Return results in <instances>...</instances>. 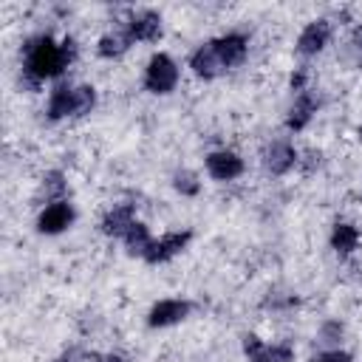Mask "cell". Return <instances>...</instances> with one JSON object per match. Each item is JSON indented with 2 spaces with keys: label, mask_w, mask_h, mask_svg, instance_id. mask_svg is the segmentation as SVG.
<instances>
[{
  "label": "cell",
  "mask_w": 362,
  "mask_h": 362,
  "mask_svg": "<svg viewBox=\"0 0 362 362\" xmlns=\"http://www.w3.org/2000/svg\"><path fill=\"white\" fill-rule=\"evenodd\" d=\"M76 57V42L71 37H65L62 42H57L51 34H40L34 40L25 42V65L23 74L28 79L31 88H37L42 79L59 76Z\"/></svg>",
  "instance_id": "cell-1"
},
{
  "label": "cell",
  "mask_w": 362,
  "mask_h": 362,
  "mask_svg": "<svg viewBox=\"0 0 362 362\" xmlns=\"http://www.w3.org/2000/svg\"><path fill=\"white\" fill-rule=\"evenodd\" d=\"M178 85V65L170 54H153L144 71V88L150 93H170Z\"/></svg>",
  "instance_id": "cell-2"
},
{
  "label": "cell",
  "mask_w": 362,
  "mask_h": 362,
  "mask_svg": "<svg viewBox=\"0 0 362 362\" xmlns=\"http://www.w3.org/2000/svg\"><path fill=\"white\" fill-rule=\"evenodd\" d=\"M206 45L212 48V54H215V59H218V65H221L223 71L240 65V62L246 59V51H249V40H246L243 34H238V31L223 34V37H215V40H209Z\"/></svg>",
  "instance_id": "cell-3"
},
{
  "label": "cell",
  "mask_w": 362,
  "mask_h": 362,
  "mask_svg": "<svg viewBox=\"0 0 362 362\" xmlns=\"http://www.w3.org/2000/svg\"><path fill=\"white\" fill-rule=\"evenodd\" d=\"M243 354H246L249 362H291L294 359V348L288 342L266 345L255 334H246L243 337Z\"/></svg>",
  "instance_id": "cell-4"
},
{
  "label": "cell",
  "mask_w": 362,
  "mask_h": 362,
  "mask_svg": "<svg viewBox=\"0 0 362 362\" xmlns=\"http://www.w3.org/2000/svg\"><path fill=\"white\" fill-rule=\"evenodd\" d=\"M74 218H76V212H74V206H71L68 201H54V204H48V206L40 212L37 229H40L42 235H59V232H65V229L74 223Z\"/></svg>",
  "instance_id": "cell-5"
},
{
  "label": "cell",
  "mask_w": 362,
  "mask_h": 362,
  "mask_svg": "<svg viewBox=\"0 0 362 362\" xmlns=\"http://www.w3.org/2000/svg\"><path fill=\"white\" fill-rule=\"evenodd\" d=\"M189 311H192L189 300H158L147 314V325L150 328H167V325L181 322L184 317H189Z\"/></svg>",
  "instance_id": "cell-6"
},
{
  "label": "cell",
  "mask_w": 362,
  "mask_h": 362,
  "mask_svg": "<svg viewBox=\"0 0 362 362\" xmlns=\"http://www.w3.org/2000/svg\"><path fill=\"white\" fill-rule=\"evenodd\" d=\"M124 31H127V37H130L133 42H153V40L161 37V17H158V11H153V8L136 11V14L127 20Z\"/></svg>",
  "instance_id": "cell-7"
},
{
  "label": "cell",
  "mask_w": 362,
  "mask_h": 362,
  "mask_svg": "<svg viewBox=\"0 0 362 362\" xmlns=\"http://www.w3.org/2000/svg\"><path fill=\"white\" fill-rule=\"evenodd\" d=\"M189 238H192L189 229H184V232H167V235H161L158 240L150 243V249L144 252V260L147 263H167L170 257H175L189 243Z\"/></svg>",
  "instance_id": "cell-8"
},
{
  "label": "cell",
  "mask_w": 362,
  "mask_h": 362,
  "mask_svg": "<svg viewBox=\"0 0 362 362\" xmlns=\"http://www.w3.org/2000/svg\"><path fill=\"white\" fill-rule=\"evenodd\" d=\"M206 173L215 181H232L243 173V158L232 150H212L206 156Z\"/></svg>",
  "instance_id": "cell-9"
},
{
  "label": "cell",
  "mask_w": 362,
  "mask_h": 362,
  "mask_svg": "<svg viewBox=\"0 0 362 362\" xmlns=\"http://www.w3.org/2000/svg\"><path fill=\"white\" fill-rule=\"evenodd\" d=\"M328 40H331V23L328 20H311L297 37V51L303 57H314L328 45Z\"/></svg>",
  "instance_id": "cell-10"
},
{
  "label": "cell",
  "mask_w": 362,
  "mask_h": 362,
  "mask_svg": "<svg viewBox=\"0 0 362 362\" xmlns=\"http://www.w3.org/2000/svg\"><path fill=\"white\" fill-rule=\"evenodd\" d=\"M294 164H297V150H294L288 141H272V144L263 150V167H266L272 175H283V173H288Z\"/></svg>",
  "instance_id": "cell-11"
},
{
  "label": "cell",
  "mask_w": 362,
  "mask_h": 362,
  "mask_svg": "<svg viewBox=\"0 0 362 362\" xmlns=\"http://www.w3.org/2000/svg\"><path fill=\"white\" fill-rule=\"evenodd\" d=\"M76 110V85L71 82H59L54 90H51V99H48V119L51 122H59L65 116H74Z\"/></svg>",
  "instance_id": "cell-12"
},
{
  "label": "cell",
  "mask_w": 362,
  "mask_h": 362,
  "mask_svg": "<svg viewBox=\"0 0 362 362\" xmlns=\"http://www.w3.org/2000/svg\"><path fill=\"white\" fill-rule=\"evenodd\" d=\"M136 223V206L133 204H116L102 218V232L110 238H124L127 229Z\"/></svg>",
  "instance_id": "cell-13"
},
{
  "label": "cell",
  "mask_w": 362,
  "mask_h": 362,
  "mask_svg": "<svg viewBox=\"0 0 362 362\" xmlns=\"http://www.w3.org/2000/svg\"><path fill=\"white\" fill-rule=\"evenodd\" d=\"M317 105H320V99L311 90H300L294 105H291V110H288V116H286V127L288 130H303L311 122V116L317 113Z\"/></svg>",
  "instance_id": "cell-14"
},
{
  "label": "cell",
  "mask_w": 362,
  "mask_h": 362,
  "mask_svg": "<svg viewBox=\"0 0 362 362\" xmlns=\"http://www.w3.org/2000/svg\"><path fill=\"white\" fill-rule=\"evenodd\" d=\"M130 45H133V40L127 37L124 28H122V31H107V34L99 40V45H96V54L105 57V59H113V57H122Z\"/></svg>",
  "instance_id": "cell-15"
},
{
  "label": "cell",
  "mask_w": 362,
  "mask_h": 362,
  "mask_svg": "<svg viewBox=\"0 0 362 362\" xmlns=\"http://www.w3.org/2000/svg\"><path fill=\"white\" fill-rule=\"evenodd\" d=\"M331 246L339 255H351L359 246V229L354 223H337L331 232Z\"/></svg>",
  "instance_id": "cell-16"
},
{
  "label": "cell",
  "mask_w": 362,
  "mask_h": 362,
  "mask_svg": "<svg viewBox=\"0 0 362 362\" xmlns=\"http://www.w3.org/2000/svg\"><path fill=\"white\" fill-rule=\"evenodd\" d=\"M122 240H124L127 252H130V255H139V257H144V252H147L150 243H153V238H150V232H147V226H144L141 221H136V223L127 229V235H124Z\"/></svg>",
  "instance_id": "cell-17"
},
{
  "label": "cell",
  "mask_w": 362,
  "mask_h": 362,
  "mask_svg": "<svg viewBox=\"0 0 362 362\" xmlns=\"http://www.w3.org/2000/svg\"><path fill=\"white\" fill-rule=\"evenodd\" d=\"M42 195L54 204V201H65L62 195H65V175L59 173V170H51V173H45V178H42Z\"/></svg>",
  "instance_id": "cell-18"
},
{
  "label": "cell",
  "mask_w": 362,
  "mask_h": 362,
  "mask_svg": "<svg viewBox=\"0 0 362 362\" xmlns=\"http://www.w3.org/2000/svg\"><path fill=\"white\" fill-rule=\"evenodd\" d=\"M173 187H175L181 195H198V189H201V184H198L195 173H189V170L175 173V175H173Z\"/></svg>",
  "instance_id": "cell-19"
},
{
  "label": "cell",
  "mask_w": 362,
  "mask_h": 362,
  "mask_svg": "<svg viewBox=\"0 0 362 362\" xmlns=\"http://www.w3.org/2000/svg\"><path fill=\"white\" fill-rule=\"evenodd\" d=\"M342 331H345V325L339 322V320H328V322H322V328H320V345H337L339 339H342Z\"/></svg>",
  "instance_id": "cell-20"
},
{
  "label": "cell",
  "mask_w": 362,
  "mask_h": 362,
  "mask_svg": "<svg viewBox=\"0 0 362 362\" xmlns=\"http://www.w3.org/2000/svg\"><path fill=\"white\" fill-rule=\"evenodd\" d=\"M311 362H354V356L348 354V351H339V348H334V351H325V354H320L317 359H311Z\"/></svg>",
  "instance_id": "cell-21"
},
{
  "label": "cell",
  "mask_w": 362,
  "mask_h": 362,
  "mask_svg": "<svg viewBox=\"0 0 362 362\" xmlns=\"http://www.w3.org/2000/svg\"><path fill=\"white\" fill-rule=\"evenodd\" d=\"M82 362H127L122 354H82Z\"/></svg>",
  "instance_id": "cell-22"
},
{
  "label": "cell",
  "mask_w": 362,
  "mask_h": 362,
  "mask_svg": "<svg viewBox=\"0 0 362 362\" xmlns=\"http://www.w3.org/2000/svg\"><path fill=\"white\" fill-rule=\"evenodd\" d=\"M351 45H354V51H356L359 59H362V25L354 28V34H351Z\"/></svg>",
  "instance_id": "cell-23"
},
{
  "label": "cell",
  "mask_w": 362,
  "mask_h": 362,
  "mask_svg": "<svg viewBox=\"0 0 362 362\" xmlns=\"http://www.w3.org/2000/svg\"><path fill=\"white\" fill-rule=\"evenodd\" d=\"M303 85H305V71H297V74H291V90H297V93H300V90H305Z\"/></svg>",
  "instance_id": "cell-24"
},
{
  "label": "cell",
  "mask_w": 362,
  "mask_h": 362,
  "mask_svg": "<svg viewBox=\"0 0 362 362\" xmlns=\"http://www.w3.org/2000/svg\"><path fill=\"white\" fill-rule=\"evenodd\" d=\"M54 362H82V351H68V354L57 356Z\"/></svg>",
  "instance_id": "cell-25"
}]
</instances>
